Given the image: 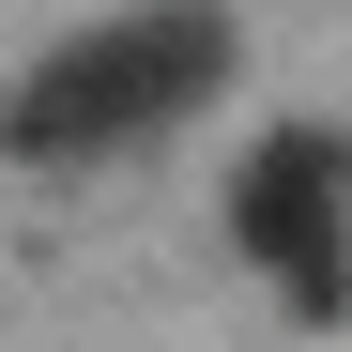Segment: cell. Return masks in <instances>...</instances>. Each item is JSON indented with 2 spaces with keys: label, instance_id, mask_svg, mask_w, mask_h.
<instances>
[{
  "label": "cell",
  "instance_id": "1",
  "mask_svg": "<svg viewBox=\"0 0 352 352\" xmlns=\"http://www.w3.org/2000/svg\"><path fill=\"white\" fill-rule=\"evenodd\" d=\"M230 77V16L214 0H138V16H107L77 31L62 62H31L16 92V153H107V138H153V123H184V107Z\"/></svg>",
  "mask_w": 352,
  "mask_h": 352
},
{
  "label": "cell",
  "instance_id": "2",
  "mask_svg": "<svg viewBox=\"0 0 352 352\" xmlns=\"http://www.w3.org/2000/svg\"><path fill=\"white\" fill-rule=\"evenodd\" d=\"M230 230L291 276V307H352V138L337 123H276L245 153V184H230Z\"/></svg>",
  "mask_w": 352,
  "mask_h": 352
}]
</instances>
